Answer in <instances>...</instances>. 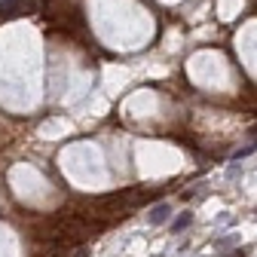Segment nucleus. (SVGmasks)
<instances>
[{"mask_svg": "<svg viewBox=\"0 0 257 257\" xmlns=\"http://www.w3.org/2000/svg\"><path fill=\"white\" fill-rule=\"evenodd\" d=\"M190 220H193V214H190V211H184L181 217H175V223H172V233H181L184 227H190Z\"/></svg>", "mask_w": 257, "mask_h": 257, "instance_id": "obj_3", "label": "nucleus"}, {"mask_svg": "<svg viewBox=\"0 0 257 257\" xmlns=\"http://www.w3.org/2000/svg\"><path fill=\"white\" fill-rule=\"evenodd\" d=\"M169 214H172V208L163 202V205H156L153 211H150V223H166L169 220Z\"/></svg>", "mask_w": 257, "mask_h": 257, "instance_id": "obj_2", "label": "nucleus"}, {"mask_svg": "<svg viewBox=\"0 0 257 257\" xmlns=\"http://www.w3.org/2000/svg\"><path fill=\"white\" fill-rule=\"evenodd\" d=\"M227 257H248V251L242 248V251H233V254H227Z\"/></svg>", "mask_w": 257, "mask_h": 257, "instance_id": "obj_4", "label": "nucleus"}, {"mask_svg": "<svg viewBox=\"0 0 257 257\" xmlns=\"http://www.w3.org/2000/svg\"><path fill=\"white\" fill-rule=\"evenodd\" d=\"M34 10H37L34 0H0V22L16 19L22 13H34Z\"/></svg>", "mask_w": 257, "mask_h": 257, "instance_id": "obj_1", "label": "nucleus"}]
</instances>
